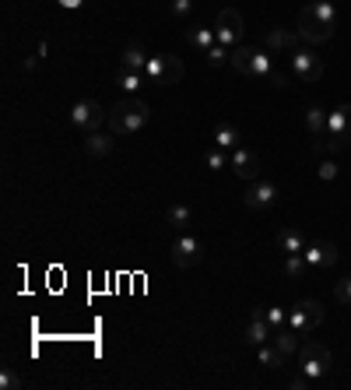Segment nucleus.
I'll return each instance as SVG.
<instances>
[{
    "mask_svg": "<svg viewBox=\"0 0 351 390\" xmlns=\"http://www.w3.org/2000/svg\"><path fill=\"white\" fill-rule=\"evenodd\" d=\"M148 120H151V109H148V102H141L137 96H127L120 98L113 109H109V134H137V130H144L148 127Z\"/></svg>",
    "mask_w": 351,
    "mask_h": 390,
    "instance_id": "1",
    "label": "nucleus"
},
{
    "mask_svg": "<svg viewBox=\"0 0 351 390\" xmlns=\"http://www.w3.org/2000/svg\"><path fill=\"white\" fill-rule=\"evenodd\" d=\"M183 74H186V67H183V60L173 57V53H159V57H151V60H148V71H144V78H148L151 85H162V88L179 85Z\"/></svg>",
    "mask_w": 351,
    "mask_h": 390,
    "instance_id": "2",
    "label": "nucleus"
},
{
    "mask_svg": "<svg viewBox=\"0 0 351 390\" xmlns=\"http://www.w3.org/2000/svg\"><path fill=\"white\" fill-rule=\"evenodd\" d=\"M330 366H334V359H330V352H327L320 341L299 345V373H306V377H313V380H323V377L330 373Z\"/></svg>",
    "mask_w": 351,
    "mask_h": 390,
    "instance_id": "3",
    "label": "nucleus"
},
{
    "mask_svg": "<svg viewBox=\"0 0 351 390\" xmlns=\"http://www.w3.org/2000/svg\"><path fill=\"white\" fill-rule=\"evenodd\" d=\"M299 35H302L309 46H323V42L334 39V25H327V21L313 11V4H309V7H302V14H299Z\"/></svg>",
    "mask_w": 351,
    "mask_h": 390,
    "instance_id": "4",
    "label": "nucleus"
},
{
    "mask_svg": "<svg viewBox=\"0 0 351 390\" xmlns=\"http://www.w3.org/2000/svg\"><path fill=\"white\" fill-rule=\"evenodd\" d=\"M288 323L299 331V334H309L323 323V306L316 299H299L292 309H288Z\"/></svg>",
    "mask_w": 351,
    "mask_h": 390,
    "instance_id": "5",
    "label": "nucleus"
},
{
    "mask_svg": "<svg viewBox=\"0 0 351 390\" xmlns=\"http://www.w3.org/2000/svg\"><path fill=\"white\" fill-rule=\"evenodd\" d=\"M109 120V113H105V105L102 102H95V98H81V102H74V109H71V123L78 127V130H98L102 123Z\"/></svg>",
    "mask_w": 351,
    "mask_h": 390,
    "instance_id": "6",
    "label": "nucleus"
},
{
    "mask_svg": "<svg viewBox=\"0 0 351 390\" xmlns=\"http://www.w3.org/2000/svg\"><path fill=\"white\" fill-rule=\"evenodd\" d=\"M204 260V243L197 239V236H179L173 243V264L176 268H183V271H190V268H197Z\"/></svg>",
    "mask_w": 351,
    "mask_h": 390,
    "instance_id": "7",
    "label": "nucleus"
},
{
    "mask_svg": "<svg viewBox=\"0 0 351 390\" xmlns=\"http://www.w3.org/2000/svg\"><path fill=\"white\" fill-rule=\"evenodd\" d=\"M214 35H218L221 46L236 50L239 39H243V14H239L236 7H225V11L218 14V28H214Z\"/></svg>",
    "mask_w": 351,
    "mask_h": 390,
    "instance_id": "8",
    "label": "nucleus"
},
{
    "mask_svg": "<svg viewBox=\"0 0 351 390\" xmlns=\"http://www.w3.org/2000/svg\"><path fill=\"white\" fill-rule=\"evenodd\" d=\"M292 71L302 81H320L323 78V60L316 50H292Z\"/></svg>",
    "mask_w": 351,
    "mask_h": 390,
    "instance_id": "9",
    "label": "nucleus"
},
{
    "mask_svg": "<svg viewBox=\"0 0 351 390\" xmlns=\"http://www.w3.org/2000/svg\"><path fill=\"white\" fill-rule=\"evenodd\" d=\"M263 309H267V306H257V309H250V323H246V331H243V341H246L250 348H260V345H267V341L274 338V327L267 323Z\"/></svg>",
    "mask_w": 351,
    "mask_h": 390,
    "instance_id": "10",
    "label": "nucleus"
},
{
    "mask_svg": "<svg viewBox=\"0 0 351 390\" xmlns=\"http://www.w3.org/2000/svg\"><path fill=\"white\" fill-rule=\"evenodd\" d=\"M274 200H277V187L267 183V180H253L246 197H243V204H246L250 211H263V207H270Z\"/></svg>",
    "mask_w": 351,
    "mask_h": 390,
    "instance_id": "11",
    "label": "nucleus"
},
{
    "mask_svg": "<svg viewBox=\"0 0 351 390\" xmlns=\"http://www.w3.org/2000/svg\"><path fill=\"white\" fill-rule=\"evenodd\" d=\"M232 169H236V176H239V180H246V183L260 180V159H257L253 151H246L243 144L232 151Z\"/></svg>",
    "mask_w": 351,
    "mask_h": 390,
    "instance_id": "12",
    "label": "nucleus"
},
{
    "mask_svg": "<svg viewBox=\"0 0 351 390\" xmlns=\"http://www.w3.org/2000/svg\"><path fill=\"white\" fill-rule=\"evenodd\" d=\"M302 257H306L309 268H334V264H338V246L316 239V243H309V246L302 250Z\"/></svg>",
    "mask_w": 351,
    "mask_h": 390,
    "instance_id": "13",
    "label": "nucleus"
},
{
    "mask_svg": "<svg viewBox=\"0 0 351 390\" xmlns=\"http://www.w3.org/2000/svg\"><path fill=\"white\" fill-rule=\"evenodd\" d=\"M270 345H274L281 355H295V352H299V331H295L292 323H281V327H274Z\"/></svg>",
    "mask_w": 351,
    "mask_h": 390,
    "instance_id": "14",
    "label": "nucleus"
},
{
    "mask_svg": "<svg viewBox=\"0 0 351 390\" xmlns=\"http://www.w3.org/2000/svg\"><path fill=\"white\" fill-rule=\"evenodd\" d=\"M113 137H116V134H98V130H91L85 137L88 159H109V155H113Z\"/></svg>",
    "mask_w": 351,
    "mask_h": 390,
    "instance_id": "15",
    "label": "nucleus"
},
{
    "mask_svg": "<svg viewBox=\"0 0 351 390\" xmlns=\"http://www.w3.org/2000/svg\"><path fill=\"white\" fill-rule=\"evenodd\" d=\"M148 53H144V46L141 42H130V46H123V57H120V64H123V71H148Z\"/></svg>",
    "mask_w": 351,
    "mask_h": 390,
    "instance_id": "16",
    "label": "nucleus"
},
{
    "mask_svg": "<svg viewBox=\"0 0 351 390\" xmlns=\"http://www.w3.org/2000/svg\"><path fill=\"white\" fill-rule=\"evenodd\" d=\"M214 144H218V148H232V151H236V148L243 144L239 127H236V123H218V127H214Z\"/></svg>",
    "mask_w": 351,
    "mask_h": 390,
    "instance_id": "17",
    "label": "nucleus"
},
{
    "mask_svg": "<svg viewBox=\"0 0 351 390\" xmlns=\"http://www.w3.org/2000/svg\"><path fill=\"white\" fill-rule=\"evenodd\" d=\"M186 39H190V46H193L197 53H207V50L218 42L214 28H200V25H197V28H190V32H186Z\"/></svg>",
    "mask_w": 351,
    "mask_h": 390,
    "instance_id": "18",
    "label": "nucleus"
},
{
    "mask_svg": "<svg viewBox=\"0 0 351 390\" xmlns=\"http://www.w3.org/2000/svg\"><path fill=\"white\" fill-rule=\"evenodd\" d=\"M306 130H309L313 137H323V134H327V113H323L320 105H309V109H306Z\"/></svg>",
    "mask_w": 351,
    "mask_h": 390,
    "instance_id": "19",
    "label": "nucleus"
},
{
    "mask_svg": "<svg viewBox=\"0 0 351 390\" xmlns=\"http://www.w3.org/2000/svg\"><path fill=\"white\" fill-rule=\"evenodd\" d=\"M274 74V67H270V57L263 53V50H257L253 46V60H250V78H260V81H267Z\"/></svg>",
    "mask_w": 351,
    "mask_h": 390,
    "instance_id": "20",
    "label": "nucleus"
},
{
    "mask_svg": "<svg viewBox=\"0 0 351 390\" xmlns=\"http://www.w3.org/2000/svg\"><path fill=\"white\" fill-rule=\"evenodd\" d=\"M295 42H299V35H295V32H284V28L267 32V46H270V50H299Z\"/></svg>",
    "mask_w": 351,
    "mask_h": 390,
    "instance_id": "21",
    "label": "nucleus"
},
{
    "mask_svg": "<svg viewBox=\"0 0 351 390\" xmlns=\"http://www.w3.org/2000/svg\"><path fill=\"white\" fill-rule=\"evenodd\" d=\"M257 352H260V366H263V369H274V373H277V369L284 366V359H288V355H281V352H277L270 341H267V345H260Z\"/></svg>",
    "mask_w": 351,
    "mask_h": 390,
    "instance_id": "22",
    "label": "nucleus"
},
{
    "mask_svg": "<svg viewBox=\"0 0 351 390\" xmlns=\"http://www.w3.org/2000/svg\"><path fill=\"white\" fill-rule=\"evenodd\" d=\"M277 246H281V253H302V250H306V243H302V236H299L295 229H284V232L277 236Z\"/></svg>",
    "mask_w": 351,
    "mask_h": 390,
    "instance_id": "23",
    "label": "nucleus"
},
{
    "mask_svg": "<svg viewBox=\"0 0 351 390\" xmlns=\"http://www.w3.org/2000/svg\"><path fill=\"white\" fill-rule=\"evenodd\" d=\"M250 60H253V46H236L229 64H232L239 74H246V78H250Z\"/></svg>",
    "mask_w": 351,
    "mask_h": 390,
    "instance_id": "24",
    "label": "nucleus"
},
{
    "mask_svg": "<svg viewBox=\"0 0 351 390\" xmlns=\"http://www.w3.org/2000/svg\"><path fill=\"white\" fill-rule=\"evenodd\" d=\"M190 222H193L190 204H173V207H169V225H173V229H186Z\"/></svg>",
    "mask_w": 351,
    "mask_h": 390,
    "instance_id": "25",
    "label": "nucleus"
},
{
    "mask_svg": "<svg viewBox=\"0 0 351 390\" xmlns=\"http://www.w3.org/2000/svg\"><path fill=\"white\" fill-rule=\"evenodd\" d=\"M116 85H120L123 92H130V96H134V92H137V88L144 85V74H141V71H120Z\"/></svg>",
    "mask_w": 351,
    "mask_h": 390,
    "instance_id": "26",
    "label": "nucleus"
},
{
    "mask_svg": "<svg viewBox=\"0 0 351 390\" xmlns=\"http://www.w3.org/2000/svg\"><path fill=\"white\" fill-rule=\"evenodd\" d=\"M306 268H309V264H306L302 253H284V275H288V278H302Z\"/></svg>",
    "mask_w": 351,
    "mask_h": 390,
    "instance_id": "27",
    "label": "nucleus"
},
{
    "mask_svg": "<svg viewBox=\"0 0 351 390\" xmlns=\"http://www.w3.org/2000/svg\"><path fill=\"white\" fill-rule=\"evenodd\" d=\"M204 57H207V64H211V67H221V64H229V60H232V50H229V46H221V42H214Z\"/></svg>",
    "mask_w": 351,
    "mask_h": 390,
    "instance_id": "28",
    "label": "nucleus"
},
{
    "mask_svg": "<svg viewBox=\"0 0 351 390\" xmlns=\"http://www.w3.org/2000/svg\"><path fill=\"white\" fill-rule=\"evenodd\" d=\"M313 11H316L327 25H338V11H334V4H330V0H316V4H313Z\"/></svg>",
    "mask_w": 351,
    "mask_h": 390,
    "instance_id": "29",
    "label": "nucleus"
},
{
    "mask_svg": "<svg viewBox=\"0 0 351 390\" xmlns=\"http://www.w3.org/2000/svg\"><path fill=\"white\" fill-rule=\"evenodd\" d=\"M204 162H207V169H214V173H218V169H225V148H218V144H214V148L207 151V159H204Z\"/></svg>",
    "mask_w": 351,
    "mask_h": 390,
    "instance_id": "30",
    "label": "nucleus"
},
{
    "mask_svg": "<svg viewBox=\"0 0 351 390\" xmlns=\"http://www.w3.org/2000/svg\"><path fill=\"white\" fill-rule=\"evenodd\" d=\"M334 295H338V302H341V306H351V275H348V278H341V282H338Z\"/></svg>",
    "mask_w": 351,
    "mask_h": 390,
    "instance_id": "31",
    "label": "nucleus"
},
{
    "mask_svg": "<svg viewBox=\"0 0 351 390\" xmlns=\"http://www.w3.org/2000/svg\"><path fill=\"white\" fill-rule=\"evenodd\" d=\"M263 316H267V323H270V327L288 323V313H284V309H277V306H274V309H263Z\"/></svg>",
    "mask_w": 351,
    "mask_h": 390,
    "instance_id": "32",
    "label": "nucleus"
},
{
    "mask_svg": "<svg viewBox=\"0 0 351 390\" xmlns=\"http://www.w3.org/2000/svg\"><path fill=\"white\" fill-rule=\"evenodd\" d=\"M18 387H21V377H14L11 369H4L0 373V390H18Z\"/></svg>",
    "mask_w": 351,
    "mask_h": 390,
    "instance_id": "33",
    "label": "nucleus"
},
{
    "mask_svg": "<svg viewBox=\"0 0 351 390\" xmlns=\"http://www.w3.org/2000/svg\"><path fill=\"white\" fill-rule=\"evenodd\" d=\"M190 11H193V0H173V14H176V18H190Z\"/></svg>",
    "mask_w": 351,
    "mask_h": 390,
    "instance_id": "34",
    "label": "nucleus"
},
{
    "mask_svg": "<svg viewBox=\"0 0 351 390\" xmlns=\"http://www.w3.org/2000/svg\"><path fill=\"white\" fill-rule=\"evenodd\" d=\"M334 176H338V166H334V162L327 159V162L320 166V180H334Z\"/></svg>",
    "mask_w": 351,
    "mask_h": 390,
    "instance_id": "35",
    "label": "nucleus"
},
{
    "mask_svg": "<svg viewBox=\"0 0 351 390\" xmlns=\"http://www.w3.org/2000/svg\"><path fill=\"white\" fill-rule=\"evenodd\" d=\"M267 81H270V85H274V88H288V78H284V74H281V71H274V74H270V78H267Z\"/></svg>",
    "mask_w": 351,
    "mask_h": 390,
    "instance_id": "36",
    "label": "nucleus"
},
{
    "mask_svg": "<svg viewBox=\"0 0 351 390\" xmlns=\"http://www.w3.org/2000/svg\"><path fill=\"white\" fill-rule=\"evenodd\" d=\"M60 7H67V11H74V7H81V0H57Z\"/></svg>",
    "mask_w": 351,
    "mask_h": 390,
    "instance_id": "37",
    "label": "nucleus"
}]
</instances>
